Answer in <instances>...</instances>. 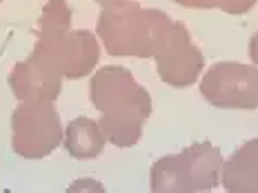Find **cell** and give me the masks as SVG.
I'll return each mask as SVG.
<instances>
[{"label":"cell","mask_w":258,"mask_h":193,"mask_svg":"<svg viewBox=\"0 0 258 193\" xmlns=\"http://www.w3.org/2000/svg\"><path fill=\"white\" fill-rule=\"evenodd\" d=\"M156 69L163 82L171 87H189L201 76L205 58L194 45L189 31L182 23H174L169 38L156 51Z\"/></svg>","instance_id":"7"},{"label":"cell","mask_w":258,"mask_h":193,"mask_svg":"<svg viewBox=\"0 0 258 193\" xmlns=\"http://www.w3.org/2000/svg\"><path fill=\"white\" fill-rule=\"evenodd\" d=\"M249 58L254 64H258V34L249 40Z\"/></svg>","instance_id":"11"},{"label":"cell","mask_w":258,"mask_h":193,"mask_svg":"<svg viewBox=\"0 0 258 193\" xmlns=\"http://www.w3.org/2000/svg\"><path fill=\"white\" fill-rule=\"evenodd\" d=\"M201 93L218 109H258V67L218 62L203 76Z\"/></svg>","instance_id":"6"},{"label":"cell","mask_w":258,"mask_h":193,"mask_svg":"<svg viewBox=\"0 0 258 193\" xmlns=\"http://www.w3.org/2000/svg\"><path fill=\"white\" fill-rule=\"evenodd\" d=\"M229 193H258V138L245 142L220 171Z\"/></svg>","instance_id":"8"},{"label":"cell","mask_w":258,"mask_h":193,"mask_svg":"<svg viewBox=\"0 0 258 193\" xmlns=\"http://www.w3.org/2000/svg\"><path fill=\"white\" fill-rule=\"evenodd\" d=\"M94 3L103 5V7H118V5H125V3H132V0H94Z\"/></svg>","instance_id":"12"},{"label":"cell","mask_w":258,"mask_h":193,"mask_svg":"<svg viewBox=\"0 0 258 193\" xmlns=\"http://www.w3.org/2000/svg\"><path fill=\"white\" fill-rule=\"evenodd\" d=\"M100 45L87 29H72V9L67 0H47L38 20V40L29 58L9 73V87L20 100H56L62 80H76L94 71Z\"/></svg>","instance_id":"1"},{"label":"cell","mask_w":258,"mask_h":193,"mask_svg":"<svg viewBox=\"0 0 258 193\" xmlns=\"http://www.w3.org/2000/svg\"><path fill=\"white\" fill-rule=\"evenodd\" d=\"M105 133L100 131L98 122L91 118H76L67 125L64 131V147L72 158L76 160H91L98 158L105 147Z\"/></svg>","instance_id":"9"},{"label":"cell","mask_w":258,"mask_h":193,"mask_svg":"<svg viewBox=\"0 0 258 193\" xmlns=\"http://www.w3.org/2000/svg\"><path fill=\"white\" fill-rule=\"evenodd\" d=\"M89 100L100 111L98 127L111 144L134 147L152 116V95L125 67H103L89 80Z\"/></svg>","instance_id":"2"},{"label":"cell","mask_w":258,"mask_h":193,"mask_svg":"<svg viewBox=\"0 0 258 193\" xmlns=\"http://www.w3.org/2000/svg\"><path fill=\"white\" fill-rule=\"evenodd\" d=\"M223 155L212 142H196L185 151L165 155L152 167L154 193H205L218 186Z\"/></svg>","instance_id":"4"},{"label":"cell","mask_w":258,"mask_h":193,"mask_svg":"<svg viewBox=\"0 0 258 193\" xmlns=\"http://www.w3.org/2000/svg\"><path fill=\"white\" fill-rule=\"evenodd\" d=\"M174 29V20L160 9H145L125 3L105 7L98 16L96 34L109 56L154 58Z\"/></svg>","instance_id":"3"},{"label":"cell","mask_w":258,"mask_h":193,"mask_svg":"<svg viewBox=\"0 0 258 193\" xmlns=\"http://www.w3.org/2000/svg\"><path fill=\"white\" fill-rule=\"evenodd\" d=\"M174 3L189 9H220V12L240 16L249 12L258 0H174Z\"/></svg>","instance_id":"10"},{"label":"cell","mask_w":258,"mask_h":193,"mask_svg":"<svg viewBox=\"0 0 258 193\" xmlns=\"http://www.w3.org/2000/svg\"><path fill=\"white\" fill-rule=\"evenodd\" d=\"M0 3H3V0H0Z\"/></svg>","instance_id":"13"},{"label":"cell","mask_w":258,"mask_h":193,"mask_svg":"<svg viewBox=\"0 0 258 193\" xmlns=\"http://www.w3.org/2000/svg\"><path fill=\"white\" fill-rule=\"evenodd\" d=\"M62 140L60 116L53 100L27 98L20 100L12 116V147L20 158L40 160L56 151Z\"/></svg>","instance_id":"5"}]
</instances>
